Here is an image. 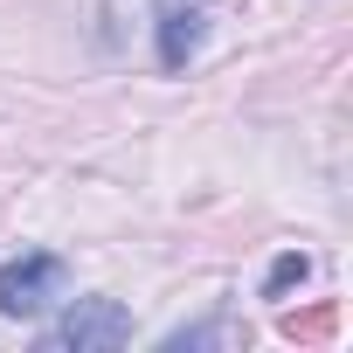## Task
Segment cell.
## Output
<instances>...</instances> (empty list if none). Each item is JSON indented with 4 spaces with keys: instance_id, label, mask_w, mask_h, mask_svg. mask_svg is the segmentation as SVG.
Segmentation results:
<instances>
[{
    "instance_id": "1",
    "label": "cell",
    "mask_w": 353,
    "mask_h": 353,
    "mask_svg": "<svg viewBox=\"0 0 353 353\" xmlns=\"http://www.w3.org/2000/svg\"><path fill=\"white\" fill-rule=\"evenodd\" d=\"M56 298H70V263L56 250H21L0 263V319H42Z\"/></svg>"
},
{
    "instance_id": "4",
    "label": "cell",
    "mask_w": 353,
    "mask_h": 353,
    "mask_svg": "<svg viewBox=\"0 0 353 353\" xmlns=\"http://www.w3.org/2000/svg\"><path fill=\"white\" fill-rule=\"evenodd\" d=\"M236 339H243V332H236V325H222V319H215V325H188V332H166V346H173V353H181V346H236Z\"/></svg>"
},
{
    "instance_id": "3",
    "label": "cell",
    "mask_w": 353,
    "mask_h": 353,
    "mask_svg": "<svg viewBox=\"0 0 353 353\" xmlns=\"http://www.w3.org/2000/svg\"><path fill=\"white\" fill-rule=\"evenodd\" d=\"M201 35H208L201 0H159V70H188Z\"/></svg>"
},
{
    "instance_id": "2",
    "label": "cell",
    "mask_w": 353,
    "mask_h": 353,
    "mask_svg": "<svg viewBox=\"0 0 353 353\" xmlns=\"http://www.w3.org/2000/svg\"><path fill=\"white\" fill-rule=\"evenodd\" d=\"M132 339V312L118 298H77L49 332H42V353H111Z\"/></svg>"
},
{
    "instance_id": "5",
    "label": "cell",
    "mask_w": 353,
    "mask_h": 353,
    "mask_svg": "<svg viewBox=\"0 0 353 353\" xmlns=\"http://www.w3.org/2000/svg\"><path fill=\"white\" fill-rule=\"evenodd\" d=\"M305 270H312L305 256H277V263H270V284H263V291L277 298V291H291V284H305Z\"/></svg>"
}]
</instances>
